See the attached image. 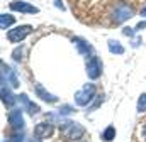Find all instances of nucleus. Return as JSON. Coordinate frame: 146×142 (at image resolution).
<instances>
[{"instance_id": "obj_1", "label": "nucleus", "mask_w": 146, "mask_h": 142, "mask_svg": "<svg viewBox=\"0 0 146 142\" xmlns=\"http://www.w3.org/2000/svg\"><path fill=\"white\" fill-rule=\"evenodd\" d=\"M61 135L65 137V141H80L85 135V129L80 124L68 122L61 127Z\"/></svg>"}, {"instance_id": "obj_2", "label": "nucleus", "mask_w": 146, "mask_h": 142, "mask_svg": "<svg viewBox=\"0 0 146 142\" xmlns=\"http://www.w3.org/2000/svg\"><path fill=\"white\" fill-rule=\"evenodd\" d=\"M94 98H97L95 97V86L94 85H85L80 91L75 93V103L80 105V106L88 105Z\"/></svg>"}, {"instance_id": "obj_3", "label": "nucleus", "mask_w": 146, "mask_h": 142, "mask_svg": "<svg viewBox=\"0 0 146 142\" xmlns=\"http://www.w3.org/2000/svg\"><path fill=\"white\" fill-rule=\"evenodd\" d=\"M131 15H133V9H129L126 3H117L112 12V20L115 24H122L124 20L131 19Z\"/></svg>"}, {"instance_id": "obj_4", "label": "nucleus", "mask_w": 146, "mask_h": 142, "mask_svg": "<svg viewBox=\"0 0 146 142\" xmlns=\"http://www.w3.org/2000/svg\"><path fill=\"white\" fill-rule=\"evenodd\" d=\"M33 27L31 26H19V27H14L7 32V39L10 42H21L22 39H26L27 36L31 34Z\"/></svg>"}, {"instance_id": "obj_5", "label": "nucleus", "mask_w": 146, "mask_h": 142, "mask_svg": "<svg viewBox=\"0 0 146 142\" xmlns=\"http://www.w3.org/2000/svg\"><path fill=\"white\" fill-rule=\"evenodd\" d=\"M7 118H9V125L14 130H22L24 129V117H22L21 108H12L7 115Z\"/></svg>"}, {"instance_id": "obj_6", "label": "nucleus", "mask_w": 146, "mask_h": 142, "mask_svg": "<svg viewBox=\"0 0 146 142\" xmlns=\"http://www.w3.org/2000/svg\"><path fill=\"white\" fill-rule=\"evenodd\" d=\"M87 74H88L90 80H97L102 74V61L97 56H92L87 61Z\"/></svg>"}, {"instance_id": "obj_7", "label": "nucleus", "mask_w": 146, "mask_h": 142, "mask_svg": "<svg viewBox=\"0 0 146 142\" xmlns=\"http://www.w3.org/2000/svg\"><path fill=\"white\" fill-rule=\"evenodd\" d=\"M51 134H53V125L49 122H41L34 127V137L48 139V137H51Z\"/></svg>"}, {"instance_id": "obj_8", "label": "nucleus", "mask_w": 146, "mask_h": 142, "mask_svg": "<svg viewBox=\"0 0 146 142\" xmlns=\"http://www.w3.org/2000/svg\"><path fill=\"white\" fill-rule=\"evenodd\" d=\"M10 9L12 10H17V12H24V14H36L37 12V7L27 3V2H19V0L12 2L10 3Z\"/></svg>"}, {"instance_id": "obj_9", "label": "nucleus", "mask_w": 146, "mask_h": 142, "mask_svg": "<svg viewBox=\"0 0 146 142\" xmlns=\"http://www.w3.org/2000/svg\"><path fill=\"white\" fill-rule=\"evenodd\" d=\"M34 91H36V95L41 100H44V102H48V103H56V102H58V98H56L54 95L48 93L42 85H36V86H34Z\"/></svg>"}, {"instance_id": "obj_10", "label": "nucleus", "mask_w": 146, "mask_h": 142, "mask_svg": "<svg viewBox=\"0 0 146 142\" xmlns=\"http://www.w3.org/2000/svg\"><path fill=\"white\" fill-rule=\"evenodd\" d=\"M73 42H75L76 49L80 51V54H83V56H87V58H88V54L92 53V46H90L87 41L80 39V37H75V39H73Z\"/></svg>"}, {"instance_id": "obj_11", "label": "nucleus", "mask_w": 146, "mask_h": 142, "mask_svg": "<svg viewBox=\"0 0 146 142\" xmlns=\"http://www.w3.org/2000/svg\"><path fill=\"white\" fill-rule=\"evenodd\" d=\"M17 98H19V100H21V102L24 103L26 110H27V112H29L31 115H36V113H39V106L34 105V103H33V102H31V100H29V98L26 97V95H21V97H17Z\"/></svg>"}, {"instance_id": "obj_12", "label": "nucleus", "mask_w": 146, "mask_h": 142, "mask_svg": "<svg viewBox=\"0 0 146 142\" xmlns=\"http://www.w3.org/2000/svg\"><path fill=\"white\" fill-rule=\"evenodd\" d=\"M15 22V17H12L10 14H2V17H0V26H2V29H7L9 26H12Z\"/></svg>"}, {"instance_id": "obj_13", "label": "nucleus", "mask_w": 146, "mask_h": 142, "mask_svg": "<svg viewBox=\"0 0 146 142\" xmlns=\"http://www.w3.org/2000/svg\"><path fill=\"white\" fill-rule=\"evenodd\" d=\"M102 139L106 142H110L112 139H115V129H114L112 125H109V127L102 132Z\"/></svg>"}, {"instance_id": "obj_14", "label": "nucleus", "mask_w": 146, "mask_h": 142, "mask_svg": "<svg viewBox=\"0 0 146 142\" xmlns=\"http://www.w3.org/2000/svg\"><path fill=\"white\" fill-rule=\"evenodd\" d=\"M109 49H110V53H114V54H122L124 53V47L117 41H109Z\"/></svg>"}, {"instance_id": "obj_15", "label": "nucleus", "mask_w": 146, "mask_h": 142, "mask_svg": "<svg viewBox=\"0 0 146 142\" xmlns=\"http://www.w3.org/2000/svg\"><path fill=\"white\" fill-rule=\"evenodd\" d=\"M138 112H139V113L146 112V93H143V95L139 97V100H138Z\"/></svg>"}, {"instance_id": "obj_16", "label": "nucleus", "mask_w": 146, "mask_h": 142, "mask_svg": "<svg viewBox=\"0 0 146 142\" xmlns=\"http://www.w3.org/2000/svg\"><path fill=\"white\" fill-rule=\"evenodd\" d=\"M22 56H24V46L17 47V49L12 53V58H14L15 61H22Z\"/></svg>"}, {"instance_id": "obj_17", "label": "nucleus", "mask_w": 146, "mask_h": 142, "mask_svg": "<svg viewBox=\"0 0 146 142\" xmlns=\"http://www.w3.org/2000/svg\"><path fill=\"white\" fill-rule=\"evenodd\" d=\"M3 142H24V135L22 134H14L10 139H7V141H3Z\"/></svg>"}, {"instance_id": "obj_18", "label": "nucleus", "mask_w": 146, "mask_h": 142, "mask_svg": "<svg viewBox=\"0 0 146 142\" xmlns=\"http://www.w3.org/2000/svg\"><path fill=\"white\" fill-rule=\"evenodd\" d=\"M72 106H68V105H65L63 106V108H61V110H60V113H65V115H68V113H72Z\"/></svg>"}, {"instance_id": "obj_19", "label": "nucleus", "mask_w": 146, "mask_h": 142, "mask_svg": "<svg viewBox=\"0 0 146 142\" xmlns=\"http://www.w3.org/2000/svg\"><path fill=\"white\" fill-rule=\"evenodd\" d=\"M141 141L146 142V124L145 125H141Z\"/></svg>"}, {"instance_id": "obj_20", "label": "nucleus", "mask_w": 146, "mask_h": 142, "mask_svg": "<svg viewBox=\"0 0 146 142\" xmlns=\"http://www.w3.org/2000/svg\"><path fill=\"white\" fill-rule=\"evenodd\" d=\"M29 142H42V139H39V137H34V139H31Z\"/></svg>"}, {"instance_id": "obj_21", "label": "nucleus", "mask_w": 146, "mask_h": 142, "mask_svg": "<svg viewBox=\"0 0 146 142\" xmlns=\"http://www.w3.org/2000/svg\"><path fill=\"white\" fill-rule=\"evenodd\" d=\"M141 15H143V17H146V7L143 9V10H141Z\"/></svg>"}]
</instances>
